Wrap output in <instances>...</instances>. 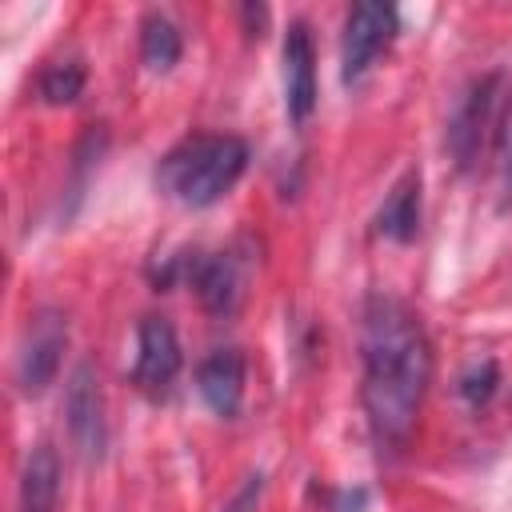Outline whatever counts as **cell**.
<instances>
[{
	"label": "cell",
	"mask_w": 512,
	"mask_h": 512,
	"mask_svg": "<svg viewBox=\"0 0 512 512\" xmlns=\"http://www.w3.org/2000/svg\"><path fill=\"white\" fill-rule=\"evenodd\" d=\"M364 412L380 448H400L432 380V344L420 316L396 296H372L360 324Z\"/></svg>",
	"instance_id": "6da1fadb"
},
{
	"label": "cell",
	"mask_w": 512,
	"mask_h": 512,
	"mask_svg": "<svg viewBox=\"0 0 512 512\" xmlns=\"http://www.w3.org/2000/svg\"><path fill=\"white\" fill-rule=\"evenodd\" d=\"M244 168H248V144L240 136L200 132V136H188L184 144H176L160 160L156 180L184 208H208L224 192H232V184L244 176Z\"/></svg>",
	"instance_id": "7a4b0ae2"
},
{
	"label": "cell",
	"mask_w": 512,
	"mask_h": 512,
	"mask_svg": "<svg viewBox=\"0 0 512 512\" xmlns=\"http://www.w3.org/2000/svg\"><path fill=\"white\" fill-rule=\"evenodd\" d=\"M400 20H396V8L392 4H380V0H368V4H356L344 20V48H340V76L344 84H356L364 80V72L376 64V56L392 44Z\"/></svg>",
	"instance_id": "3957f363"
},
{
	"label": "cell",
	"mask_w": 512,
	"mask_h": 512,
	"mask_svg": "<svg viewBox=\"0 0 512 512\" xmlns=\"http://www.w3.org/2000/svg\"><path fill=\"white\" fill-rule=\"evenodd\" d=\"M136 364H132V384L148 396H164L180 372V340L176 328L164 316H144L140 320V340H136Z\"/></svg>",
	"instance_id": "277c9868"
},
{
	"label": "cell",
	"mask_w": 512,
	"mask_h": 512,
	"mask_svg": "<svg viewBox=\"0 0 512 512\" xmlns=\"http://www.w3.org/2000/svg\"><path fill=\"white\" fill-rule=\"evenodd\" d=\"M64 408H68V432H72L76 448L88 460H100L104 444H108V424H104V396H100V380H96L92 364L72 368Z\"/></svg>",
	"instance_id": "5b68a950"
},
{
	"label": "cell",
	"mask_w": 512,
	"mask_h": 512,
	"mask_svg": "<svg viewBox=\"0 0 512 512\" xmlns=\"http://www.w3.org/2000/svg\"><path fill=\"white\" fill-rule=\"evenodd\" d=\"M496 92H500V76H484L480 84L468 88V96L460 100L452 124H448V152L456 160L460 172H468L480 160L484 136L492 128V108H496Z\"/></svg>",
	"instance_id": "8992f818"
},
{
	"label": "cell",
	"mask_w": 512,
	"mask_h": 512,
	"mask_svg": "<svg viewBox=\"0 0 512 512\" xmlns=\"http://www.w3.org/2000/svg\"><path fill=\"white\" fill-rule=\"evenodd\" d=\"M64 344H68V324L60 312H40L28 324V340H24L20 360H16V376H20L24 392H44L52 384L60 356H64Z\"/></svg>",
	"instance_id": "52a82bcc"
},
{
	"label": "cell",
	"mask_w": 512,
	"mask_h": 512,
	"mask_svg": "<svg viewBox=\"0 0 512 512\" xmlns=\"http://www.w3.org/2000/svg\"><path fill=\"white\" fill-rule=\"evenodd\" d=\"M284 104L292 124H304L316 108V52H312V36L308 24H288L284 36Z\"/></svg>",
	"instance_id": "ba28073f"
},
{
	"label": "cell",
	"mask_w": 512,
	"mask_h": 512,
	"mask_svg": "<svg viewBox=\"0 0 512 512\" xmlns=\"http://www.w3.org/2000/svg\"><path fill=\"white\" fill-rule=\"evenodd\" d=\"M196 388H200L204 404L216 416H236L240 400H244V356H240V348H216L200 364Z\"/></svg>",
	"instance_id": "9c48e42d"
},
{
	"label": "cell",
	"mask_w": 512,
	"mask_h": 512,
	"mask_svg": "<svg viewBox=\"0 0 512 512\" xmlns=\"http://www.w3.org/2000/svg\"><path fill=\"white\" fill-rule=\"evenodd\" d=\"M376 224L388 240H400V244L416 240V232H420V172L416 168L396 180V188L388 192Z\"/></svg>",
	"instance_id": "30bf717a"
},
{
	"label": "cell",
	"mask_w": 512,
	"mask_h": 512,
	"mask_svg": "<svg viewBox=\"0 0 512 512\" xmlns=\"http://www.w3.org/2000/svg\"><path fill=\"white\" fill-rule=\"evenodd\" d=\"M196 292H200V300H204L208 312L228 316L236 308L240 292H244V272H240L236 256L232 252H220V256L204 260L200 272H196Z\"/></svg>",
	"instance_id": "8fae6325"
},
{
	"label": "cell",
	"mask_w": 512,
	"mask_h": 512,
	"mask_svg": "<svg viewBox=\"0 0 512 512\" xmlns=\"http://www.w3.org/2000/svg\"><path fill=\"white\" fill-rule=\"evenodd\" d=\"M56 496H60V460L48 444H36L24 460L20 504H24V512H52Z\"/></svg>",
	"instance_id": "7c38bea8"
},
{
	"label": "cell",
	"mask_w": 512,
	"mask_h": 512,
	"mask_svg": "<svg viewBox=\"0 0 512 512\" xmlns=\"http://www.w3.org/2000/svg\"><path fill=\"white\" fill-rule=\"evenodd\" d=\"M140 56L152 72H168L176 60H180V32L168 16L152 12L144 24H140Z\"/></svg>",
	"instance_id": "4fadbf2b"
},
{
	"label": "cell",
	"mask_w": 512,
	"mask_h": 512,
	"mask_svg": "<svg viewBox=\"0 0 512 512\" xmlns=\"http://www.w3.org/2000/svg\"><path fill=\"white\" fill-rule=\"evenodd\" d=\"M84 88V64L80 60H56L40 76V96L48 104H72Z\"/></svg>",
	"instance_id": "5bb4252c"
},
{
	"label": "cell",
	"mask_w": 512,
	"mask_h": 512,
	"mask_svg": "<svg viewBox=\"0 0 512 512\" xmlns=\"http://www.w3.org/2000/svg\"><path fill=\"white\" fill-rule=\"evenodd\" d=\"M496 384H500L496 360H472V364L464 368V376H460V396H464L472 408H480V404H488V400H492Z\"/></svg>",
	"instance_id": "9a60e30c"
},
{
	"label": "cell",
	"mask_w": 512,
	"mask_h": 512,
	"mask_svg": "<svg viewBox=\"0 0 512 512\" xmlns=\"http://www.w3.org/2000/svg\"><path fill=\"white\" fill-rule=\"evenodd\" d=\"M496 184H500V204H512V104L504 112L500 136H496Z\"/></svg>",
	"instance_id": "2e32d148"
},
{
	"label": "cell",
	"mask_w": 512,
	"mask_h": 512,
	"mask_svg": "<svg viewBox=\"0 0 512 512\" xmlns=\"http://www.w3.org/2000/svg\"><path fill=\"white\" fill-rule=\"evenodd\" d=\"M260 488H264V480H260V476H248V484L232 496V504H228L224 512H256V496H260Z\"/></svg>",
	"instance_id": "e0dca14e"
}]
</instances>
